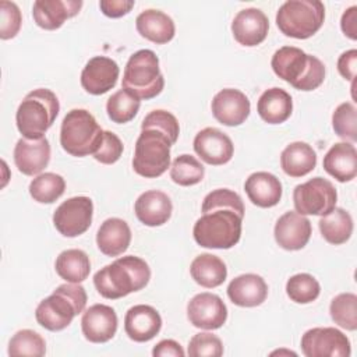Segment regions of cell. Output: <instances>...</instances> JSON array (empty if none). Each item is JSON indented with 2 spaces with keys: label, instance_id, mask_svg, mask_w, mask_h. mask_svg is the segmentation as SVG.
I'll return each mask as SVG.
<instances>
[{
  "label": "cell",
  "instance_id": "obj_1",
  "mask_svg": "<svg viewBox=\"0 0 357 357\" xmlns=\"http://www.w3.org/2000/svg\"><path fill=\"white\" fill-rule=\"evenodd\" d=\"M149 279V265L139 257L126 255L99 269L93 275V284L102 297L117 300L142 290Z\"/></svg>",
  "mask_w": 357,
  "mask_h": 357
},
{
  "label": "cell",
  "instance_id": "obj_2",
  "mask_svg": "<svg viewBox=\"0 0 357 357\" xmlns=\"http://www.w3.org/2000/svg\"><path fill=\"white\" fill-rule=\"evenodd\" d=\"M273 73L298 91H314L325 79L324 63L298 47L283 46L271 60Z\"/></svg>",
  "mask_w": 357,
  "mask_h": 357
},
{
  "label": "cell",
  "instance_id": "obj_3",
  "mask_svg": "<svg viewBox=\"0 0 357 357\" xmlns=\"http://www.w3.org/2000/svg\"><path fill=\"white\" fill-rule=\"evenodd\" d=\"M86 300V291L79 283L68 282L60 284L38 304L35 318L47 331H63L73 322L75 315L85 310Z\"/></svg>",
  "mask_w": 357,
  "mask_h": 357
},
{
  "label": "cell",
  "instance_id": "obj_4",
  "mask_svg": "<svg viewBox=\"0 0 357 357\" xmlns=\"http://www.w3.org/2000/svg\"><path fill=\"white\" fill-rule=\"evenodd\" d=\"M60 112L56 93L46 88H38L26 93L15 113L18 131L24 138L38 139L52 127Z\"/></svg>",
  "mask_w": 357,
  "mask_h": 357
},
{
  "label": "cell",
  "instance_id": "obj_5",
  "mask_svg": "<svg viewBox=\"0 0 357 357\" xmlns=\"http://www.w3.org/2000/svg\"><path fill=\"white\" fill-rule=\"evenodd\" d=\"M241 223L243 216L230 208L208 211L194 225V240L205 248L229 250L240 241Z\"/></svg>",
  "mask_w": 357,
  "mask_h": 357
},
{
  "label": "cell",
  "instance_id": "obj_6",
  "mask_svg": "<svg viewBox=\"0 0 357 357\" xmlns=\"http://www.w3.org/2000/svg\"><path fill=\"white\" fill-rule=\"evenodd\" d=\"M103 130L85 109L70 110L60 127V145L71 156L93 155L102 141Z\"/></svg>",
  "mask_w": 357,
  "mask_h": 357
},
{
  "label": "cell",
  "instance_id": "obj_7",
  "mask_svg": "<svg viewBox=\"0 0 357 357\" xmlns=\"http://www.w3.org/2000/svg\"><path fill=\"white\" fill-rule=\"evenodd\" d=\"M121 85L138 99L156 98L163 91L165 78L155 52L141 49L132 53L124 67Z\"/></svg>",
  "mask_w": 357,
  "mask_h": 357
},
{
  "label": "cell",
  "instance_id": "obj_8",
  "mask_svg": "<svg viewBox=\"0 0 357 357\" xmlns=\"http://www.w3.org/2000/svg\"><path fill=\"white\" fill-rule=\"evenodd\" d=\"M325 20V6L319 0H287L276 13V25L289 38L307 39L317 33Z\"/></svg>",
  "mask_w": 357,
  "mask_h": 357
},
{
  "label": "cell",
  "instance_id": "obj_9",
  "mask_svg": "<svg viewBox=\"0 0 357 357\" xmlns=\"http://www.w3.org/2000/svg\"><path fill=\"white\" fill-rule=\"evenodd\" d=\"M170 146L172 142L163 132L152 128L141 130L134 149V172L145 178L162 176L170 167Z\"/></svg>",
  "mask_w": 357,
  "mask_h": 357
},
{
  "label": "cell",
  "instance_id": "obj_10",
  "mask_svg": "<svg viewBox=\"0 0 357 357\" xmlns=\"http://www.w3.org/2000/svg\"><path fill=\"white\" fill-rule=\"evenodd\" d=\"M337 192L333 184L322 177H314L296 185L293 191V204L296 212L301 215L325 216L336 208Z\"/></svg>",
  "mask_w": 357,
  "mask_h": 357
},
{
  "label": "cell",
  "instance_id": "obj_11",
  "mask_svg": "<svg viewBox=\"0 0 357 357\" xmlns=\"http://www.w3.org/2000/svg\"><path fill=\"white\" fill-rule=\"evenodd\" d=\"M92 215L93 204L89 197H73L56 208L53 225L64 237H78L89 229Z\"/></svg>",
  "mask_w": 357,
  "mask_h": 357
},
{
  "label": "cell",
  "instance_id": "obj_12",
  "mask_svg": "<svg viewBox=\"0 0 357 357\" xmlns=\"http://www.w3.org/2000/svg\"><path fill=\"white\" fill-rule=\"evenodd\" d=\"M301 351L305 357H349V337L332 326L308 329L301 337Z\"/></svg>",
  "mask_w": 357,
  "mask_h": 357
},
{
  "label": "cell",
  "instance_id": "obj_13",
  "mask_svg": "<svg viewBox=\"0 0 357 357\" xmlns=\"http://www.w3.org/2000/svg\"><path fill=\"white\" fill-rule=\"evenodd\" d=\"M187 318L195 328L206 331L219 329L227 319V307L218 294L204 291L195 294L188 301Z\"/></svg>",
  "mask_w": 357,
  "mask_h": 357
},
{
  "label": "cell",
  "instance_id": "obj_14",
  "mask_svg": "<svg viewBox=\"0 0 357 357\" xmlns=\"http://www.w3.org/2000/svg\"><path fill=\"white\" fill-rule=\"evenodd\" d=\"M213 117L223 126L236 127L243 124L251 112V103L245 93L226 88L219 91L211 103Z\"/></svg>",
  "mask_w": 357,
  "mask_h": 357
},
{
  "label": "cell",
  "instance_id": "obj_15",
  "mask_svg": "<svg viewBox=\"0 0 357 357\" xmlns=\"http://www.w3.org/2000/svg\"><path fill=\"white\" fill-rule=\"evenodd\" d=\"M120 68L106 56H95L88 60L81 73V85L91 95H103L114 88Z\"/></svg>",
  "mask_w": 357,
  "mask_h": 357
},
{
  "label": "cell",
  "instance_id": "obj_16",
  "mask_svg": "<svg viewBox=\"0 0 357 357\" xmlns=\"http://www.w3.org/2000/svg\"><path fill=\"white\" fill-rule=\"evenodd\" d=\"M195 153L208 165L219 166L227 163L234 153V145L229 135L215 127L201 130L194 138Z\"/></svg>",
  "mask_w": 357,
  "mask_h": 357
},
{
  "label": "cell",
  "instance_id": "obj_17",
  "mask_svg": "<svg viewBox=\"0 0 357 357\" xmlns=\"http://www.w3.org/2000/svg\"><path fill=\"white\" fill-rule=\"evenodd\" d=\"M311 222L304 215L289 211L283 213L273 229L275 240L279 247L287 251H297L307 245L311 237Z\"/></svg>",
  "mask_w": 357,
  "mask_h": 357
},
{
  "label": "cell",
  "instance_id": "obj_18",
  "mask_svg": "<svg viewBox=\"0 0 357 357\" xmlns=\"http://www.w3.org/2000/svg\"><path fill=\"white\" fill-rule=\"evenodd\" d=\"M117 314L106 304H93L86 308L81 318L82 335L92 343L109 342L117 331Z\"/></svg>",
  "mask_w": 357,
  "mask_h": 357
},
{
  "label": "cell",
  "instance_id": "obj_19",
  "mask_svg": "<svg viewBox=\"0 0 357 357\" xmlns=\"http://www.w3.org/2000/svg\"><path fill=\"white\" fill-rule=\"evenodd\" d=\"M50 162V144L46 137L20 138L14 146V163L25 176L39 174Z\"/></svg>",
  "mask_w": 357,
  "mask_h": 357
},
{
  "label": "cell",
  "instance_id": "obj_20",
  "mask_svg": "<svg viewBox=\"0 0 357 357\" xmlns=\"http://www.w3.org/2000/svg\"><path fill=\"white\" fill-rule=\"evenodd\" d=\"M269 31V21L259 8H244L238 11L231 22V32L234 39L247 47L262 43Z\"/></svg>",
  "mask_w": 357,
  "mask_h": 357
},
{
  "label": "cell",
  "instance_id": "obj_21",
  "mask_svg": "<svg viewBox=\"0 0 357 357\" xmlns=\"http://www.w3.org/2000/svg\"><path fill=\"white\" fill-rule=\"evenodd\" d=\"M160 328L162 317L152 305L137 304L126 312L124 331L134 342L144 343L153 339Z\"/></svg>",
  "mask_w": 357,
  "mask_h": 357
},
{
  "label": "cell",
  "instance_id": "obj_22",
  "mask_svg": "<svg viewBox=\"0 0 357 357\" xmlns=\"http://www.w3.org/2000/svg\"><path fill=\"white\" fill-rule=\"evenodd\" d=\"M81 7V0H36L32 7V17L39 28L54 31L66 20L77 15Z\"/></svg>",
  "mask_w": 357,
  "mask_h": 357
},
{
  "label": "cell",
  "instance_id": "obj_23",
  "mask_svg": "<svg viewBox=\"0 0 357 357\" xmlns=\"http://www.w3.org/2000/svg\"><path fill=\"white\" fill-rule=\"evenodd\" d=\"M135 215L141 223L149 227L165 225L173 211L169 195L159 190H149L142 192L134 205Z\"/></svg>",
  "mask_w": 357,
  "mask_h": 357
},
{
  "label": "cell",
  "instance_id": "obj_24",
  "mask_svg": "<svg viewBox=\"0 0 357 357\" xmlns=\"http://www.w3.org/2000/svg\"><path fill=\"white\" fill-rule=\"evenodd\" d=\"M227 296L238 307H257L266 300L268 284L259 275L244 273L229 283Z\"/></svg>",
  "mask_w": 357,
  "mask_h": 357
},
{
  "label": "cell",
  "instance_id": "obj_25",
  "mask_svg": "<svg viewBox=\"0 0 357 357\" xmlns=\"http://www.w3.org/2000/svg\"><path fill=\"white\" fill-rule=\"evenodd\" d=\"M322 166L328 174L340 183L357 176V151L350 142H337L324 156Z\"/></svg>",
  "mask_w": 357,
  "mask_h": 357
},
{
  "label": "cell",
  "instance_id": "obj_26",
  "mask_svg": "<svg viewBox=\"0 0 357 357\" xmlns=\"http://www.w3.org/2000/svg\"><path fill=\"white\" fill-rule=\"evenodd\" d=\"M248 199L259 208H272L282 198L280 180L268 172H255L248 176L244 183Z\"/></svg>",
  "mask_w": 357,
  "mask_h": 357
},
{
  "label": "cell",
  "instance_id": "obj_27",
  "mask_svg": "<svg viewBox=\"0 0 357 357\" xmlns=\"http://www.w3.org/2000/svg\"><path fill=\"white\" fill-rule=\"evenodd\" d=\"M131 243V230L126 220L120 218L106 219L98 229L96 244L102 254L117 257L123 254Z\"/></svg>",
  "mask_w": 357,
  "mask_h": 357
},
{
  "label": "cell",
  "instance_id": "obj_28",
  "mask_svg": "<svg viewBox=\"0 0 357 357\" xmlns=\"http://www.w3.org/2000/svg\"><path fill=\"white\" fill-rule=\"evenodd\" d=\"M135 28L142 38L156 45H165L170 42L176 33L173 20L166 13L153 8L138 14L135 20Z\"/></svg>",
  "mask_w": 357,
  "mask_h": 357
},
{
  "label": "cell",
  "instance_id": "obj_29",
  "mask_svg": "<svg viewBox=\"0 0 357 357\" xmlns=\"http://www.w3.org/2000/svg\"><path fill=\"white\" fill-rule=\"evenodd\" d=\"M257 112L268 124L284 123L293 112L291 96L282 88L266 89L258 99Z\"/></svg>",
  "mask_w": 357,
  "mask_h": 357
},
{
  "label": "cell",
  "instance_id": "obj_30",
  "mask_svg": "<svg viewBox=\"0 0 357 357\" xmlns=\"http://www.w3.org/2000/svg\"><path fill=\"white\" fill-rule=\"evenodd\" d=\"M282 170L290 177H303L317 166V153L307 142L289 144L280 153Z\"/></svg>",
  "mask_w": 357,
  "mask_h": 357
},
{
  "label": "cell",
  "instance_id": "obj_31",
  "mask_svg": "<svg viewBox=\"0 0 357 357\" xmlns=\"http://www.w3.org/2000/svg\"><path fill=\"white\" fill-rule=\"evenodd\" d=\"M191 278L205 289L220 286L227 278L226 264L213 254L205 252L195 257L190 265Z\"/></svg>",
  "mask_w": 357,
  "mask_h": 357
},
{
  "label": "cell",
  "instance_id": "obj_32",
  "mask_svg": "<svg viewBox=\"0 0 357 357\" xmlns=\"http://www.w3.org/2000/svg\"><path fill=\"white\" fill-rule=\"evenodd\" d=\"M57 275L70 283L84 282L91 272V261L85 251L70 248L59 254L54 262Z\"/></svg>",
  "mask_w": 357,
  "mask_h": 357
},
{
  "label": "cell",
  "instance_id": "obj_33",
  "mask_svg": "<svg viewBox=\"0 0 357 357\" xmlns=\"http://www.w3.org/2000/svg\"><path fill=\"white\" fill-rule=\"evenodd\" d=\"M318 226L322 237L333 245L344 244L353 233L351 215L343 208H333L328 215L321 216Z\"/></svg>",
  "mask_w": 357,
  "mask_h": 357
},
{
  "label": "cell",
  "instance_id": "obj_34",
  "mask_svg": "<svg viewBox=\"0 0 357 357\" xmlns=\"http://www.w3.org/2000/svg\"><path fill=\"white\" fill-rule=\"evenodd\" d=\"M66 190V181L60 174L47 172L38 174L29 183V194L39 204H52L59 199Z\"/></svg>",
  "mask_w": 357,
  "mask_h": 357
},
{
  "label": "cell",
  "instance_id": "obj_35",
  "mask_svg": "<svg viewBox=\"0 0 357 357\" xmlns=\"http://www.w3.org/2000/svg\"><path fill=\"white\" fill-rule=\"evenodd\" d=\"M205 176V167L202 163L191 155L177 156L170 166V178L183 187L195 185L202 181Z\"/></svg>",
  "mask_w": 357,
  "mask_h": 357
},
{
  "label": "cell",
  "instance_id": "obj_36",
  "mask_svg": "<svg viewBox=\"0 0 357 357\" xmlns=\"http://www.w3.org/2000/svg\"><path fill=\"white\" fill-rule=\"evenodd\" d=\"M139 110V99L126 89L114 92L106 103V112L113 123L124 124L131 121Z\"/></svg>",
  "mask_w": 357,
  "mask_h": 357
},
{
  "label": "cell",
  "instance_id": "obj_37",
  "mask_svg": "<svg viewBox=\"0 0 357 357\" xmlns=\"http://www.w3.org/2000/svg\"><path fill=\"white\" fill-rule=\"evenodd\" d=\"M46 353L45 339L32 329H21L13 335L8 343V356L42 357Z\"/></svg>",
  "mask_w": 357,
  "mask_h": 357
},
{
  "label": "cell",
  "instance_id": "obj_38",
  "mask_svg": "<svg viewBox=\"0 0 357 357\" xmlns=\"http://www.w3.org/2000/svg\"><path fill=\"white\" fill-rule=\"evenodd\" d=\"M331 318L340 328L357 329V296L354 293H340L331 301Z\"/></svg>",
  "mask_w": 357,
  "mask_h": 357
},
{
  "label": "cell",
  "instance_id": "obj_39",
  "mask_svg": "<svg viewBox=\"0 0 357 357\" xmlns=\"http://www.w3.org/2000/svg\"><path fill=\"white\" fill-rule=\"evenodd\" d=\"M286 293L291 301L297 304H308L318 298L321 286L312 275L297 273L287 280Z\"/></svg>",
  "mask_w": 357,
  "mask_h": 357
},
{
  "label": "cell",
  "instance_id": "obj_40",
  "mask_svg": "<svg viewBox=\"0 0 357 357\" xmlns=\"http://www.w3.org/2000/svg\"><path fill=\"white\" fill-rule=\"evenodd\" d=\"M335 132L347 141H357V109L351 102L340 103L332 114Z\"/></svg>",
  "mask_w": 357,
  "mask_h": 357
},
{
  "label": "cell",
  "instance_id": "obj_41",
  "mask_svg": "<svg viewBox=\"0 0 357 357\" xmlns=\"http://www.w3.org/2000/svg\"><path fill=\"white\" fill-rule=\"evenodd\" d=\"M148 128L163 132L169 138L172 145L176 144L180 132V126L177 119L170 112L163 109L152 110L145 116V119L141 123V130H148Z\"/></svg>",
  "mask_w": 357,
  "mask_h": 357
},
{
  "label": "cell",
  "instance_id": "obj_42",
  "mask_svg": "<svg viewBox=\"0 0 357 357\" xmlns=\"http://www.w3.org/2000/svg\"><path fill=\"white\" fill-rule=\"evenodd\" d=\"M216 208H230V209L236 211L243 218H244V212H245L241 197L229 188H218V190L209 192L204 198L202 208H201L202 213L216 209Z\"/></svg>",
  "mask_w": 357,
  "mask_h": 357
},
{
  "label": "cell",
  "instance_id": "obj_43",
  "mask_svg": "<svg viewBox=\"0 0 357 357\" xmlns=\"http://www.w3.org/2000/svg\"><path fill=\"white\" fill-rule=\"evenodd\" d=\"M187 353L191 357H220L223 354V344L216 335L199 332L190 339Z\"/></svg>",
  "mask_w": 357,
  "mask_h": 357
},
{
  "label": "cell",
  "instance_id": "obj_44",
  "mask_svg": "<svg viewBox=\"0 0 357 357\" xmlns=\"http://www.w3.org/2000/svg\"><path fill=\"white\" fill-rule=\"evenodd\" d=\"M22 17L18 6L13 1H0V38L3 40L14 38L21 28Z\"/></svg>",
  "mask_w": 357,
  "mask_h": 357
},
{
  "label": "cell",
  "instance_id": "obj_45",
  "mask_svg": "<svg viewBox=\"0 0 357 357\" xmlns=\"http://www.w3.org/2000/svg\"><path fill=\"white\" fill-rule=\"evenodd\" d=\"M123 149H124V145L114 132L103 131L102 141L92 156L95 158V160L103 165H113L121 158Z\"/></svg>",
  "mask_w": 357,
  "mask_h": 357
},
{
  "label": "cell",
  "instance_id": "obj_46",
  "mask_svg": "<svg viewBox=\"0 0 357 357\" xmlns=\"http://www.w3.org/2000/svg\"><path fill=\"white\" fill-rule=\"evenodd\" d=\"M134 0H100V11L109 18H120L131 11L134 7Z\"/></svg>",
  "mask_w": 357,
  "mask_h": 357
},
{
  "label": "cell",
  "instance_id": "obj_47",
  "mask_svg": "<svg viewBox=\"0 0 357 357\" xmlns=\"http://www.w3.org/2000/svg\"><path fill=\"white\" fill-rule=\"evenodd\" d=\"M356 66H357V50L356 49L343 52L337 59V71L347 81H353L356 78Z\"/></svg>",
  "mask_w": 357,
  "mask_h": 357
},
{
  "label": "cell",
  "instance_id": "obj_48",
  "mask_svg": "<svg viewBox=\"0 0 357 357\" xmlns=\"http://www.w3.org/2000/svg\"><path fill=\"white\" fill-rule=\"evenodd\" d=\"M184 350L180 346V343H177L173 339H165L160 340L158 344H155L153 350H152V356L155 357H184Z\"/></svg>",
  "mask_w": 357,
  "mask_h": 357
},
{
  "label": "cell",
  "instance_id": "obj_49",
  "mask_svg": "<svg viewBox=\"0 0 357 357\" xmlns=\"http://www.w3.org/2000/svg\"><path fill=\"white\" fill-rule=\"evenodd\" d=\"M356 21H357V7L351 6L343 13L342 20H340V28H342L343 33L347 38L353 39V40L357 39V24H356Z\"/></svg>",
  "mask_w": 357,
  "mask_h": 357
}]
</instances>
